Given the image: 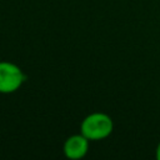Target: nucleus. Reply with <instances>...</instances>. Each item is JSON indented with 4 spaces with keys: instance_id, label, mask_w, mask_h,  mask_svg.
<instances>
[{
    "instance_id": "1",
    "label": "nucleus",
    "mask_w": 160,
    "mask_h": 160,
    "mask_svg": "<svg viewBox=\"0 0 160 160\" xmlns=\"http://www.w3.org/2000/svg\"><path fill=\"white\" fill-rule=\"evenodd\" d=\"M114 130L112 119L105 112H92L84 118L80 124V132L90 141L106 139Z\"/></svg>"
},
{
    "instance_id": "2",
    "label": "nucleus",
    "mask_w": 160,
    "mask_h": 160,
    "mask_svg": "<svg viewBox=\"0 0 160 160\" xmlns=\"http://www.w3.org/2000/svg\"><path fill=\"white\" fill-rule=\"evenodd\" d=\"M26 75L11 61H0V94H12L25 82Z\"/></svg>"
},
{
    "instance_id": "3",
    "label": "nucleus",
    "mask_w": 160,
    "mask_h": 160,
    "mask_svg": "<svg viewBox=\"0 0 160 160\" xmlns=\"http://www.w3.org/2000/svg\"><path fill=\"white\" fill-rule=\"evenodd\" d=\"M89 141L90 140L85 138L81 132L69 136L62 146L64 155L71 160H79L84 158L89 151Z\"/></svg>"
},
{
    "instance_id": "4",
    "label": "nucleus",
    "mask_w": 160,
    "mask_h": 160,
    "mask_svg": "<svg viewBox=\"0 0 160 160\" xmlns=\"http://www.w3.org/2000/svg\"><path fill=\"white\" fill-rule=\"evenodd\" d=\"M155 155H156V159L160 160V142H159L158 146H156V152H155Z\"/></svg>"
}]
</instances>
